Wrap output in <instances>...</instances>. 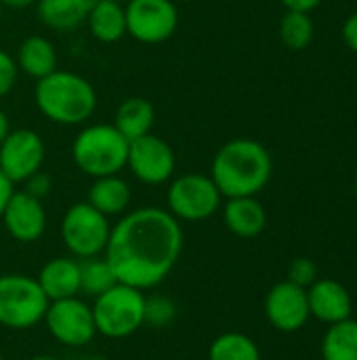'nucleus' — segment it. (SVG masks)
<instances>
[{
	"mask_svg": "<svg viewBox=\"0 0 357 360\" xmlns=\"http://www.w3.org/2000/svg\"><path fill=\"white\" fill-rule=\"evenodd\" d=\"M183 251L181 221L160 207L124 213L112 226L103 257L116 281L139 291L158 287L177 266Z\"/></svg>",
	"mask_w": 357,
	"mask_h": 360,
	"instance_id": "f257e3e1",
	"label": "nucleus"
},
{
	"mask_svg": "<svg viewBox=\"0 0 357 360\" xmlns=\"http://www.w3.org/2000/svg\"><path fill=\"white\" fill-rule=\"evenodd\" d=\"M274 160L269 150L250 137L223 143L210 165V177L223 198L257 196L269 184Z\"/></svg>",
	"mask_w": 357,
	"mask_h": 360,
	"instance_id": "f03ea898",
	"label": "nucleus"
},
{
	"mask_svg": "<svg viewBox=\"0 0 357 360\" xmlns=\"http://www.w3.org/2000/svg\"><path fill=\"white\" fill-rule=\"evenodd\" d=\"M34 101L46 120L61 127H82L97 110V91L84 76L57 68L36 80Z\"/></svg>",
	"mask_w": 357,
	"mask_h": 360,
	"instance_id": "7ed1b4c3",
	"label": "nucleus"
},
{
	"mask_svg": "<svg viewBox=\"0 0 357 360\" xmlns=\"http://www.w3.org/2000/svg\"><path fill=\"white\" fill-rule=\"evenodd\" d=\"M128 139L112 122L86 124L72 141L74 165L88 177L120 175L126 169Z\"/></svg>",
	"mask_w": 357,
	"mask_h": 360,
	"instance_id": "20e7f679",
	"label": "nucleus"
},
{
	"mask_svg": "<svg viewBox=\"0 0 357 360\" xmlns=\"http://www.w3.org/2000/svg\"><path fill=\"white\" fill-rule=\"evenodd\" d=\"M93 319L97 333L107 340H124L145 325V295L143 291L116 283L112 289L95 297Z\"/></svg>",
	"mask_w": 357,
	"mask_h": 360,
	"instance_id": "39448f33",
	"label": "nucleus"
},
{
	"mask_svg": "<svg viewBox=\"0 0 357 360\" xmlns=\"http://www.w3.org/2000/svg\"><path fill=\"white\" fill-rule=\"evenodd\" d=\"M48 300L36 278L25 274L0 276V325L23 331L42 323Z\"/></svg>",
	"mask_w": 357,
	"mask_h": 360,
	"instance_id": "423d86ee",
	"label": "nucleus"
},
{
	"mask_svg": "<svg viewBox=\"0 0 357 360\" xmlns=\"http://www.w3.org/2000/svg\"><path fill=\"white\" fill-rule=\"evenodd\" d=\"M109 217L99 213L86 200L72 205L61 219V240L72 257L88 259L105 253L109 240Z\"/></svg>",
	"mask_w": 357,
	"mask_h": 360,
	"instance_id": "0eeeda50",
	"label": "nucleus"
},
{
	"mask_svg": "<svg viewBox=\"0 0 357 360\" xmlns=\"http://www.w3.org/2000/svg\"><path fill=\"white\" fill-rule=\"evenodd\" d=\"M221 192L210 175L185 173L175 177L166 192L168 213L179 221H204L221 209Z\"/></svg>",
	"mask_w": 357,
	"mask_h": 360,
	"instance_id": "6e6552de",
	"label": "nucleus"
},
{
	"mask_svg": "<svg viewBox=\"0 0 357 360\" xmlns=\"http://www.w3.org/2000/svg\"><path fill=\"white\" fill-rule=\"evenodd\" d=\"M126 36L141 44H162L170 40L179 27V8L175 0H128Z\"/></svg>",
	"mask_w": 357,
	"mask_h": 360,
	"instance_id": "1a4fd4ad",
	"label": "nucleus"
},
{
	"mask_svg": "<svg viewBox=\"0 0 357 360\" xmlns=\"http://www.w3.org/2000/svg\"><path fill=\"white\" fill-rule=\"evenodd\" d=\"M42 321L50 338L61 346L80 348L93 342V338L97 335L93 308L86 302L78 300V295L50 302Z\"/></svg>",
	"mask_w": 357,
	"mask_h": 360,
	"instance_id": "9d476101",
	"label": "nucleus"
},
{
	"mask_svg": "<svg viewBox=\"0 0 357 360\" xmlns=\"http://www.w3.org/2000/svg\"><path fill=\"white\" fill-rule=\"evenodd\" d=\"M126 167L145 186H162L170 181L177 169V156L170 143L154 133L128 143Z\"/></svg>",
	"mask_w": 357,
	"mask_h": 360,
	"instance_id": "9b49d317",
	"label": "nucleus"
},
{
	"mask_svg": "<svg viewBox=\"0 0 357 360\" xmlns=\"http://www.w3.org/2000/svg\"><path fill=\"white\" fill-rule=\"evenodd\" d=\"M46 146L34 129H11L0 143V171L11 184H23L44 165Z\"/></svg>",
	"mask_w": 357,
	"mask_h": 360,
	"instance_id": "f8f14e48",
	"label": "nucleus"
},
{
	"mask_svg": "<svg viewBox=\"0 0 357 360\" xmlns=\"http://www.w3.org/2000/svg\"><path fill=\"white\" fill-rule=\"evenodd\" d=\"M265 316L282 333L301 331L309 321V302L307 289L284 281L269 289L265 297Z\"/></svg>",
	"mask_w": 357,
	"mask_h": 360,
	"instance_id": "ddd939ff",
	"label": "nucleus"
},
{
	"mask_svg": "<svg viewBox=\"0 0 357 360\" xmlns=\"http://www.w3.org/2000/svg\"><path fill=\"white\" fill-rule=\"evenodd\" d=\"M0 219L6 232L19 243H36L46 230V211L42 200L34 198L25 190H13Z\"/></svg>",
	"mask_w": 357,
	"mask_h": 360,
	"instance_id": "4468645a",
	"label": "nucleus"
},
{
	"mask_svg": "<svg viewBox=\"0 0 357 360\" xmlns=\"http://www.w3.org/2000/svg\"><path fill=\"white\" fill-rule=\"evenodd\" d=\"M309 314L326 325H337L351 319L353 302L347 287L335 278H318L307 287Z\"/></svg>",
	"mask_w": 357,
	"mask_h": 360,
	"instance_id": "2eb2a0df",
	"label": "nucleus"
},
{
	"mask_svg": "<svg viewBox=\"0 0 357 360\" xmlns=\"http://www.w3.org/2000/svg\"><path fill=\"white\" fill-rule=\"evenodd\" d=\"M36 281L48 302L76 297L80 293V262L76 257H55L42 266Z\"/></svg>",
	"mask_w": 357,
	"mask_h": 360,
	"instance_id": "dca6fc26",
	"label": "nucleus"
},
{
	"mask_svg": "<svg viewBox=\"0 0 357 360\" xmlns=\"http://www.w3.org/2000/svg\"><path fill=\"white\" fill-rule=\"evenodd\" d=\"M223 219L231 234L240 238H255L267 226V211L257 196L227 198L223 207Z\"/></svg>",
	"mask_w": 357,
	"mask_h": 360,
	"instance_id": "f3484780",
	"label": "nucleus"
},
{
	"mask_svg": "<svg viewBox=\"0 0 357 360\" xmlns=\"http://www.w3.org/2000/svg\"><path fill=\"white\" fill-rule=\"evenodd\" d=\"M88 32L103 44H114L126 36V13L120 0H95L88 8Z\"/></svg>",
	"mask_w": 357,
	"mask_h": 360,
	"instance_id": "a211bd4d",
	"label": "nucleus"
},
{
	"mask_svg": "<svg viewBox=\"0 0 357 360\" xmlns=\"http://www.w3.org/2000/svg\"><path fill=\"white\" fill-rule=\"evenodd\" d=\"M15 61L19 72L34 80H40L57 70V49L46 36L29 34L21 40Z\"/></svg>",
	"mask_w": 357,
	"mask_h": 360,
	"instance_id": "6ab92c4d",
	"label": "nucleus"
},
{
	"mask_svg": "<svg viewBox=\"0 0 357 360\" xmlns=\"http://www.w3.org/2000/svg\"><path fill=\"white\" fill-rule=\"evenodd\" d=\"M128 141L149 135L156 124V108L145 97H126L114 114L112 122Z\"/></svg>",
	"mask_w": 357,
	"mask_h": 360,
	"instance_id": "aec40b11",
	"label": "nucleus"
},
{
	"mask_svg": "<svg viewBox=\"0 0 357 360\" xmlns=\"http://www.w3.org/2000/svg\"><path fill=\"white\" fill-rule=\"evenodd\" d=\"M93 0H38L36 13L44 27L53 32H69L86 21Z\"/></svg>",
	"mask_w": 357,
	"mask_h": 360,
	"instance_id": "412c9836",
	"label": "nucleus"
},
{
	"mask_svg": "<svg viewBox=\"0 0 357 360\" xmlns=\"http://www.w3.org/2000/svg\"><path fill=\"white\" fill-rule=\"evenodd\" d=\"M133 192L126 179L120 175H107L93 179V186L88 190V205L95 207L105 217L124 215L130 205Z\"/></svg>",
	"mask_w": 357,
	"mask_h": 360,
	"instance_id": "4be33fe9",
	"label": "nucleus"
},
{
	"mask_svg": "<svg viewBox=\"0 0 357 360\" xmlns=\"http://www.w3.org/2000/svg\"><path fill=\"white\" fill-rule=\"evenodd\" d=\"M324 360H357V321L347 319L330 329L322 338Z\"/></svg>",
	"mask_w": 357,
	"mask_h": 360,
	"instance_id": "5701e85b",
	"label": "nucleus"
},
{
	"mask_svg": "<svg viewBox=\"0 0 357 360\" xmlns=\"http://www.w3.org/2000/svg\"><path fill=\"white\" fill-rule=\"evenodd\" d=\"M208 360H261V350L244 333H221L208 348Z\"/></svg>",
	"mask_w": 357,
	"mask_h": 360,
	"instance_id": "b1692460",
	"label": "nucleus"
},
{
	"mask_svg": "<svg viewBox=\"0 0 357 360\" xmlns=\"http://www.w3.org/2000/svg\"><path fill=\"white\" fill-rule=\"evenodd\" d=\"M80 262V293L88 297H99L107 289H112L118 281L103 255L78 259Z\"/></svg>",
	"mask_w": 357,
	"mask_h": 360,
	"instance_id": "393cba45",
	"label": "nucleus"
},
{
	"mask_svg": "<svg viewBox=\"0 0 357 360\" xmlns=\"http://www.w3.org/2000/svg\"><path fill=\"white\" fill-rule=\"evenodd\" d=\"M280 38L292 51H303L314 40V21L309 13L286 11L280 21Z\"/></svg>",
	"mask_w": 357,
	"mask_h": 360,
	"instance_id": "a878e982",
	"label": "nucleus"
},
{
	"mask_svg": "<svg viewBox=\"0 0 357 360\" xmlns=\"http://www.w3.org/2000/svg\"><path fill=\"white\" fill-rule=\"evenodd\" d=\"M177 316V308L168 297H145V325H151L156 329L168 327Z\"/></svg>",
	"mask_w": 357,
	"mask_h": 360,
	"instance_id": "bb28decb",
	"label": "nucleus"
},
{
	"mask_svg": "<svg viewBox=\"0 0 357 360\" xmlns=\"http://www.w3.org/2000/svg\"><path fill=\"white\" fill-rule=\"evenodd\" d=\"M288 281L307 289L318 281V268L309 257H297L288 266Z\"/></svg>",
	"mask_w": 357,
	"mask_h": 360,
	"instance_id": "cd10ccee",
	"label": "nucleus"
},
{
	"mask_svg": "<svg viewBox=\"0 0 357 360\" xmlns=\"http://www.w3.org/2000/svg\"><path fill=\"white\" fill-rule=\"evenodd\" d=\"M17 78H19V68L15 57L0 49V99L15 89Z\"/></svg>",
	"mask_w": 357,
	"mask_h": 360,
	"instance_id": "c85d7f7f",
	"label": "nucleus"
},
{
	"mask_svg": "<svg viewBox=\"0 0 357 360\" xmlns=\"http://www.w3.org/2000/svg\"><path fill=\"white\" fill-rule=\"evenodd\" d=\"M50 188H53V181H50V177H48L42 169H40L38 173H34L29 179L23 181V190H25L27 194H32L34 198H40V200L48 196Z\"/></svg>",
	"mask_w": 357,
	"mask_h": 360,
	"instance_id": "c756f323",
	"label": "nucleus"
},
{
	"mask_svg": "<svg viewBox=\"0 0 357 360\" xmlns=\"http://www.w3.org/2000/svg\"><path fill=\"white\" fill-rule=\"evenodd\" d=\"M343 40L353 53H357V13L347 17V21L343 23Z\"/></svg>",
	"mask_w": 357,
	"mask_h": 360,
	"instance_id": "7c9ffc66",
	"label": "nucleus"
},
{
	"mask_svg": "<svg viewBox=\"0 0 357 360\" xmlns=\"http://www.w3.org/2000/svg\"><path fill=\"white\" fill-rule=\"evenodd\" d=\"M286 11H301V13H311L322 4V0H282Z\"/></svg>",
	"mask_w": 357,
	"mask_h": 360,
	"instance_id": "2f4dec72",
	"label": "nucleus"
},
{
	"mask_svg": "<svg viewBox=\"0 0 357 360\" xmlns=\"http://www.w3.org/2000/svg\"><path fill=\"white\" fill-rule=\"evenodd\" d=\"M13 190H15V186L11 184V179H8L6 175L0 171V217H2V211H4V207H6V202H8Z\"/></svg>",
	"mask_w": 357,
	"mask_h": 360,
	"instance_id": "473e14b6",
	"label": "nucleus"
},
{
	"mask_svg": "<svg viewBox=\"0 0 357 360\" xmlns=\"http://www.w3.org/2000/svg\"><path fill=\"white\" fill-rule=\"evenodd\" d=\"M4 8H13V11H23V8H29L34 6L38 0H0Z\"/></svg>",
	"mask_w": 357,
	"mask_h": 360,
	"instance_id": "72a5a7b5",
	"label": "nucleus"
},
{
	"mask_svg": "<svg viewBox=\"0 0 357 360\" xmlns=\"http://www.w3.org/2000/svg\"><path fill=\"white\" fill-rule=\"evenodd\" d=\"M11 133V120H8V116H6V112L4 110H0V143L6 139V135Z\"/></svg>",
	"mask_w": 357,
	"mask_h": 360,
	"instance_id": "f704fd0d",
	"label": "nucleus"
},
{
	"mask_svg": "<svg viewBox=\"0 0 357 360\" xmlns=\"http://www.w3.org/2000/svg\"><path fill=\"white\" fill-rule=\"evenodd\" d=\"M29 360H59V359H55V356H48V354H40V356H34V359H29Z\"/></svg>",
	"mask_w": 357,
	"mask_h": 360,
	"instance_id": "c9c22d12",
	"label": "nucleus"
},
{
	"mask_svg": "<svg viewBox=\"0 0 357 360\" xmlns=\"http://www.w3.org/2000/svg\"><path fill=\"white\" fill-rule=\"evenodd\" d=\"M2 13H4V6H2V2H0V23H2Z\"/></svg>",
	"mask_w": 357,
	"mask_h": 360,
	"instance_id": "e433bc0d",
	"label": "nucleus"
},
{
	"mask_svg": "<svg viewBox=\"0 0 357 360\" xmlns=\"http://www.w3.org/2000/svg\"><path fill=\"white\" fill-rule=\"evenodd\" d=\"M84 360H107V359H101V356H93V359H84Z\"/></svg>",
	"mask_w": 357,
	"mask_h": 360,
	"instance_id": "4c0bfd02",
	"label": "nucleus"
},
{
	"mask_svg": "<svg viewBox=\"0 0 357 360\" xmlns=\"http://www.w3.org/2000/svg\"><path fill=\"white\" fill-rule=\"evenodd\" d=\"M356 192H357V175H356Z\"/></svg>",
	"mask_w": 357,
	"mask_h": 360,
	"instance_id": "58836bf2",
	"label": "nucleus"
},
{
	"mask_svg": "<svg viewBox=\"0 0 357 360\" xmlns=\"http://www.w3.org/2000/svg\"><path fill=\"white\" fill-rule=\"evenodd\" d=\"M0 360H6V359H4V356H2V354H0Z\"/></svg>",
	"mask_w": 357,
	"mask_h": 360,
	"instance_id": "ea45409f",
	"label": "nucleus"
},
{
	"mask_svg": "<svg viewBox=\"0 0 357 360\" xmlns=\"http://www.w3.org/2000/svg\"><path fill=\"white\" fill-rule=\"evenodd\" d=\"M175 2H179V0H175Z\"/></svg>",
	"mask_w": 357,
	"mask_h": 360,
	"instance_id": "a19ab883",
	"label": "nucleus"
},
{
	"mask_svg": "<svg viewBox=\"0 0 357 360\" xmlns=\"http://www.w3.org/2000/svg\"><path fill=\"white\" fill-rule=\"evenodd\" d=\"M93 2H95V0H93Z\"/></svg>",
	"mask_w": 357,
	"mask_h": 360,
	"instance_id": "79ce46f5",
	"label": "nucleus"
}]
</instances>
